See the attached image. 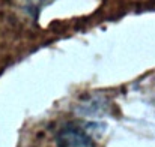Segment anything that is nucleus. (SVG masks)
<instances>
[{
  "label": "nucleus",
  "mask_w": 155,
  "mask_h": 147,
  "mask_svg": "<svg viewBox=\"0 0 155 147\" xmlns=\"http://www.w3.org/2000/svg\"><path fill=\"white\" fill-rule=\"evenodd\" d=\"M57 147H97L94 138L78 125L69 123L60 128L56 134Z\"/></svg>",
  "instance_id": "nucleus-1"
}]
</instances>
